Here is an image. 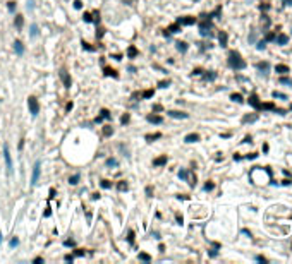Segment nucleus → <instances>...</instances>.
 <instances>
[{"mask_svg": "<svg viewBox=\"0 0 292 264\" xmlns=\"http://www.w3.org/2000/svg\"><path fill=\"white\" fill-rule=\"evenodd\" d=\"M229 65H230L234 70H241V69L246 67L244 60L241 59V55H239L237 52H230V53H229Z\"/></svg>", "mask_w": 292, "mask_h": 264, "instance_id": "obj_1", "label": "nucleus"}, {"mask_svg": "<svg viewBox=\"0 0 292 264\" xmlns=\"http://www.w3.org/2000/svg\"><path fill=\"white\" fill-rule=\"evenodd\" d=\"M4 160H5V168H7V172L12 173V172H14V165H12V156H10V151H9V144H4Z\"/></svg>", "mask_w": 292, "mask_h": 264, "instance_id": "obj_2", "label": "nucleus"}, {"mask_svg": "<svg viewBox=\"0 0 292 264\" xmlns=\"http://www.w3.org/2000/svg\"><path fill=\"white\" fill-rule=\"evenodd\" d=\"M28 107H29V113L33 117H36V115L40 113V103H38V99L34 98V96H29V98H28Z\"/></svg>", "mask_w": 292, "mask_h": 264, "instance_id": "obj_3", "label": "nucleus"}, {"mask_svg": "<svg viewBox=\"0 0 292 264\" xmlns=\"http://www.w3.org/2000/svg\"><path fill=\"white\" fill-rule=\"evenodd\" d=\"M40 173H41V161L38 160V161L34 163V166H33V173H31V185H36V184H38Z\"/></svg>", "mask_w": 292, "mask_h": 264, "instance_id": "obj_4", "label": "nucleus"}, {"mask_svg": "<svg viewBox=\"0 0 292 264\" xmlns=\"http://www.w3.org/2000/svg\"><path fill=\"white\" fill-rule=\"evenodd\" d=\"M60 79H62V82H64V86H65V88H71V84H72L71 76H69L65 70H62V72H60Z\"/></svg>", "mask_w": 292, "mask_h": 264, "instance_id": "obj_5", "label": "nucleus"}, {"mask_svg": "<svg viewBox=\"0 0 292 264\" xmlns=\"http://www.w3.org/2000/svg\"><path fill=\"white\" fill-rule=\"evenodd\" d=\"M177 22H179L181 26H191V24L196 22V19H194V17H179Z\"/></svg>", "mask_w": 292, "mask_h": 264, "instance_id": "obj_6", "label": "nucleus"}, {"mask_svg": "<svg viewBox=\"0 0 292 264\" xmlns=\"http://www.w3.org/2000/svg\"><path fill=\"white\" fill-rule=\"evenodd\" d=\"M167 115L172 118H187V113H184V112H167Z\"/></svg>", "mask_w": 292, "mask_h": 264, "instance_id": "obj_7", "label": "nucleus"}, {"mask_svg": "<svg viewBox=\"0 0 292 264\" xmlns=\"http://www.w3.org/2000/svg\"><path fill=\"white\" fill-rule=\"evenodd\" d=\"M14 50H16V53H17V55H22V53H24V45L21 43L19 39H16V41H14Z\"/></svg>", "mask_w": 292, "mask_h": 264, "instance_id": "obj_8", "label": "nucleus"}, {"mask_svg": "<svg viewBox=\"0 0 292 264\" xmlns=\"http://www.w3.org/2000/svg\"><path fill=\"white\" fill-rule=\"evenodd\" d=\"M256 69H260L263 74H266V72L270 70V64H268V62H258V64H256Z\"/></svg>", "mask_w": 292, "mask_h": 264, "instance_id": "obj_9", "label": "nucleus"}, {"mask_svg": "<svg viewBox=\"0 0 292 264\" xmlns=\"http://www.w3.org/2000/svg\"><path fill=\"white\" fill-rule=\"evenodd\" d=\"M181 31V24L177 22V24H174V26H170L169 29H165V34L169 36V34H174V33H179Z\"/></svg>", "mask_w": 292, "mask_h": 264, "instance_id": "obj_10", "label": "nucleus"}, {"mask_svg": "<svg viewBox=\"0 0 292 264\" xmlns=\"http://www.w3.org/2000/svg\"><path fill=\"white\" fill-rule=\"evenodd\" d=\"M167 165V156H160L156 160H153V166H163Z\"/></svg>", "mask_w": 292, "mask_h": 264, "instance_id": "obj_11", "label": "nucleus"}, {"mask_svg": "<svg viewBox=\"0 0 292 264\" xmlns=\"http://www.w3.org/2000/svg\"><path fill=\"white\" fill-rule=\"evenodd\" d=\"M40 34V29H38V24H31V28H29V36L31 38H36Z\"/></svg>", "mask_w": 292, "mask_h": 264, "instance_id": "obj_12", "label": "nucleus"}, {"mask_svg": "<svg viewBox=\"0 0 292 264\" xmlns=\"http://www.w3.org/2000/svg\"><path fill=\"white\" fill-rule=\"evenodd\" d=\"M275 41H277V45H285V43L289 41V36H285V34H278V36H275Z\"/></svg>", "mask_w": 292, "mask_h": 264, "instance_id": "obj_13", "label": "nucleus"}, {"mask_svg": "<svg viewBox=\"0 0 292 264\" xmlns=\"http://www.w3.org/2000/svg\"><path fill=\"white\" fill-rule=\"evenodd\" d=\"M249 105H251V107H254L256 110H260V98L253 94L251 98H249Z\"/></svg>", "mask_w": 292, "mask_h": 264, "instance_id": "obj_14", "label": "nucleus"}, {"mask_svg": "<svg viewBox=\"0 0 292 264\" xmlns=\"http://www.w3.org/2000/svg\"><path fill=\"white\" fill-rule=\"evenodd\" d=\"M148 122H151V124H161L163 118L160 115H148Z\"/></svg>", "mask_w": 292, "mask_h": 264, "instance_id": "obj_15", "label": "nucleus"}, {"mask_svg": "<svg viewBox=\"0 0 292 264\" xmlns=\"http://www.w3.org/2000/svg\"><path fill=\"white\" fill-rule=\"evenodd\" d=\"M14 24H16V28H17V29H22V26H24V17H22V16H16Z\"/></svg>", "mask_w": 292, "mask_h": 264, "instance_id": "obj_16", "label": "nucleus"}, {"mask_svg": "<svg viewBox=\"0 0 292 264\" xmlns=\"http://www.w3.org/2000/svg\"><path fill=\"white\" fill-rule=\"evenodd\" d=\"M218 39H220L222 47H227V33H225V31H220V33H218Z\"/></svg>", "mask_w": 292, "mask_h": 264, "instance_id": "obj_17", "label": "nucleus"}, {"mask_svg": "<svg viewBox=\"0 0 292 264\" xmlns=\"http://www.w3.org/2000/svg\"><path fill=\"white\" fill-rule=\"evenodd\" d=\"M138 53H139V52H138V48H136V47H129V50H127V57H129V59L138 57Z\"/></svg>", "mask_w": 292, "mask_h": 264, "instance_id": "obj_18", "label": "nucleus"}, {"mask_svg": "<svg viewBox=\"0 0 292 264\" xmlns=\"http://www.w3.org/2000/svg\"><path fill=\"white\" fill-rule=\"evenodd\" d=\"M184 141H186V142H196V141H199V136H198V134H189V136H186Z\"/></svg>", "mask_w": 292, "mask_h": 264, "instance_id": "obj_19", "label": "nucleus"}, {"mask_svg": "<svg viewBox=\"0 0 292 264\" xmlns=\"http://www.w3.org/2000/svg\"><path fill=\"white\" fill-rule=\"evenodd\" d=\"M103 118H110V112L108 110H101V115L96 118V122H101Z\"/></svg>", "mask_w": 292, "mask_h": 264, "instance_id": "obj_20", "label": "nucleus"}, {"mask_svg": "<svg viewBox=\"0 0 292 264\" xmlns=\"http://www.w3.org/2000/svg\"><path fill=\"white\" fill-rule=\"evenodd\" d=\"M275 69H277V72H278V74H287V72H289V67H287V65H282V64H280V65H277Z\"/></svg>", "mask_w": 292, "mask_h": 264, "instance_id": "obj_21", "label": "nucleus"}, {"mask_svg": "<svg viewBox=\"0 0 292 264\" xmlns=\"http://www.w3.org/2000/svg\"><path fill=\"white\" fill-rule=\"evenodd\" d=\"M105 76H112V77H119V74L110 67H105Z\"/></svg>", "mask_w": 292, "mask_h": 264, "instance_id": "obj_22", "label": "nucleus"}, {"mask_svg": "<svg viewBox=\"0 0 292 264\" xmlns=\"http://www.w3.org/2000/svg\"><path fill=\"white\" fill-rule=\"evenodd\" d=\"M175 45H177V50H179V52H186V50H187V45H186L184 41H177Z\"/></svg>", "mask_w": 292, "mask_h": 264, "instance_id": "obj_23", "label": "nucleus"}, {"mask_svg": "<svg viewBox=\"0 0 292 264\" xmlns=\"http://www.w3.org/2000/svg\"><path fill=\"white\" fill-rule=\"evenodd\" d=\"M77 182H79V175H77V173H76V175H72L71 178H69V184H71V185H76Z\"/></svg>", "mask_w": 292, "mask_h": 264, "instance_id": "obj_24", "label": "nucleus"}, {"mask_svg": "<svg viewBox=\"0 0 292 264\" xmlns=\"http://www.w3.org/2000/svg\"><path fill=\"white\" fill-rule=\"evenodd\" d=\"M160 137H161V134H160V132H156V134H153V136H151V134H150V136H146V141H150V142H151V141L160 139Z\"/></svg>", "mask_w": 292, "mask_h": 264, "instance_id": "obj_25", "label": "nucleus"}, {"mask_svg": "<svg viewBox=\"0 0 292 264\" xmlns=\"http://www.w3.org/2000/svg\"><path fill=\"white\" fill-rule=\"evenodd\" d=\"M256 118H258V115L254 113V115H249V117H244L242 118V122H244V124H246V122H254Z\"/></svg>", "mask_w": 292, "mask_h": 264, "instance_id": "obj_26", "label": "nucleus"}, {"mask_svg": "<svg viewBox=\"0 0 292 264\" xmlns=\"http://www.w3.org/2000/svg\"><path fill=\"white\" fill-rule=\"evenodd\" d=\"M187 175H189L187 170H181V172H179V178H181V180H187Z\"/></svg>", "mask_w": 292, "mask_h": 264, "instance_id": "obj_27", "label": "nucleus"}, {"mask_svg": "<svg viewBox=\"0 0 292 264\" xmlns=\"http://www.w3.org/2000/svg\"><path fill=\"white\" fill-rule=\"evenodd\" d=\"M9 245L12 247V249H14V247H17V245H19V238H17V237H14V238L9 242Z\"/></svg>", "mask_w": 292, "mask_h": 264, "instance_id": "obj_28", "label": "nucleus"}, {"mask_svg": "<svg viewBox=\"0 0 292 264\" xmlns=\"http://www.w3.org/2000/svg\"><path fill=\"white\" fill-rule=\"evenodd\" d=\"M119 163H117V160H113V158H108L107 160V166H117Z\"/></svg>", "mask_w": 292, "mask_h": 264, "instance_id": "obj_29", "label": "nucleus"}, {"mask_svg": "<svg viewBox=\"0 0 292 264\" xmlns=\"http://www.w3.org/2000/svg\"><path fill=\"white\" fill-rule=\"evenodd\" d=\"M117 189H119V190H127V184H126V180H122V182H119V185H117Z\"/></svg>", "mask_w": 292, "mask_h": 264, "instance_id": "obj_30", "label": "nucleus"}, {"mask_svg": "<svg viewBox=\"0 0 292 264\" xmlns=\"http://www.w3.org/2000/svg\"><path fill=\"white\" fill-rule=\"evenodd\" d=\"M139 259H141V261H144V263H150V261H151L150 255H148V254H143V252L139 254Z\"/></svg>", "mask_w": 292, "mask_h": 264, "instance_id": "obj_31", "label": "nucleus"}, {"mask_svg": "<svg viewBox=\"0 0 292 264\" xmlns=\"http://www.w3.org/2000/svg\"><path fill=\"white\" fill-rule=\"evenodd\" d=\"M230 98L234 99V101H237V103H241V101H242V96H241V94H237V93H234Z\"/></svg>", "mask_w": 292, "mask_h": 264, "instance_id": "obj_32", "label": "nucleus"}, {"mask_svg": "<svg viewBox=\"0 0 292 264\" xmlns=\"http://www.w3.org/2000/svg\"><path fill=\"white\" fill-rule=\"evenodd\" d=\"M112 132H113V130H112L110 125H107V127L103 129V134H105V136H112Z\"/></svg>", "mask_w": 292, "mask_h": 264, "instance_id": "obj_33", "label": "nucleus"}, {"mask_svg": "<svg viewBox=\"0 0 292 264\" xmlns=\"http://www.w3.org/2000/svg\"><path fill=\"white\" fill-rule=\"evenodd\" d=\"M151 96H153V89H148L143 93V98H151Z\"/></svg>", "mask_w": 292, "mask_h": 264, "instance_id": "obj_34", "label": "nucleus"}, {"mask_svg": "<svg viewBox=\"0 0 292 264\" xmlns=\"http://www.w3.org/2000/svg\"><path fill=\"white\" fill-rule=\"evenodd\" d=\"M7 9H9L10 12H14V10H16V2H9V4H7Z\"/></svg>", "mask_w": 292, "mask_h": 264, "instance_id": "obj_35", "label": "nucleus"}, {"mask_svg": "<svg viewBox=\"0 0 292 264\" xmlns=\"http://www.w3.org/2000/svg\"><path fill=\"white\" fill-rule=\"evenodd\" d=\"M83 19L86 21V22H91V21H93V19H91V14H90V12H84V16H83Z\"/></svg>", "mask_w": 292, "mask_h": 264, "instance_id": "obj_36", "label": "nucleus"}, {"mask_svg": "<svg viewBox=\"0 0 292 264\" xmlns=\"http://www.w3.org/2000/svg\"><path fill=\"white\" fill-rule=\"evenodd\" d=\"M280 82H282V84H287V86H291V84H292V81L289 77H282V79H280Z\"/></svg>", "mask_w": 292, "mask_h": 264, "instance_id": "obj_37", "label": "nucleus"}, {"mask_svg": "<svg viewBox=\"0 0 292 264\" xmlns=\"http://www.w3.org/2000/svg\"><path fill=\"white\" fill-rule=\"evenodd\" d=\"M101 187H103V189H110L112 184L108 182V180H103V182H101Z\"/></svg>", "mask_w": 292, "mask_h": 264, "instance_id": "obj_38", "label": "nucleus"}, {"mask_svg": "<svg viewBox=\"0 0 292 264\" xmlns=\"http://www.w3.org/2000/svg\"><path fill=\"white\" fill-rule=\"evenodd\" d=\"M266 41H275V34H273V33H268V34H266Z\"/></svg>", "mask_w": 292, "mask_h": 264, "instance_id": "obj_39", "label": "nucleus"}, {"mask_svg": "<svg viewBox=\"0 0 292 264\" xmlns=\"http://www.w3.org/2000/svg\"><path fill=\"white\" fill-rule=\"evenodd\" d=\"M64 245H65V247H74V240H65Z\"/></svg>", "mask_w": 292, "mask_h": 264, "instance_id": "obj_40", "label": "nucleus"}, {"mask_svg": "<svg viewBox=\"0 0 292 264\" xmlns=\"http://www.w3.org/2000/svg\"><path fill=\"white\" fill-rule=\"evenodd\" d=\"M129 244H134V232H129Z\"/></svg>", "mask_w": 292, "mask_h": 264, "instance_id": "obj_41", "label": "nucleus"}, {"mask_svg": "<svg viewBox=\"0 0 292 264\" xmlns=\"http://www.w3.org/2000/svg\"><path fill=\"white\" fill-rule=\"evenodd\" d=\"M74 7H76V9H81V7H83L81 0H74Z\"/></svg>", "mask_w": 292, "mask_h": 264, "instance_id": "obj_42", "label": "nucleus"}, {"mask_svg": "<svg viewBox=\"0 0 292 264\" xmlns=\"http://www.w3.org/2000/svg\"><path fill=\"white\" fill-rule=\"evenodd\" d=\"M273 96H275V98H282V99H287V96H285V94H280V93H273Z\"/></svg>", "mask_w": 292, "mask_h": 264, "instance_id": "obj_43", "label": "nucleus"}, {"mask_svg": "<svg viewBox=\"0 0 292 264\" xmlns=\"http://www.w3.org/2000/svg\"><path fill=\"white\" fill-rule=\"evenodd\" d=\"M121 122L122 124H127V122H129V115H124V117L121 118Z\"/></svg>", "mask_w": 292, "mask_h": 264, "instance_id": "obj_44", "label": "nucleus"}, {"mask_svg": "<svg viewBox=\"0 0 292 264\" xmlns=\"http://www.w3.org/2000/svg\"><path fill=\"white\" fill-rule=\"evenodd\" d=\"M151 194H153V189H151V187H146V196L151 197Z\"/></svg>", "mask_w": 292, "mask_h": 264, "instance_id": "obj_45", "label": "nucleus"}, {"mask_svg": "<svg viewBox=\"0 0 292 264\" xmlns=\"http://www.w3.org/2000/svg\"><path fill=\"white\" fill-rule=\"evenodd\" d=\"M204 77H206V79H215V77H217V74H215V72H212V74H206Z\"/></svg>", "mask_w": 292, "mask_h": 264, "instance_id": "obj_46", "label": "nucleus"}, {"mask_svg": "<svg viewBox=\"0 0 292 264\" xmlns=\"http://www.w3.org/2000/svg\"><path fill=\"white\" fill-rule=\"evenodd\" d=\"M65 261H67V263H72V261H74V257H72L71 254H67V255H65Z\"/></svg>", "mask_w": 292, "mask_h": 264, "instance_id": "obj_47", "label": "nucleus"}, {"mask_svg": "<svg viewBox=\"0 0 292 264\" xmlns=\"http://www.w3.org/2000/svg\"><path fill=\"white\" fill-rule=\"evenodd\" d=\"M83 48H86V50H90V52H93V48H91L88 43H84V41H83Z\"/></svg>", "mask_w": 292, "mask_h": 264, "instance_id": "obj_48", "label": "nucleus"}, {"mask_svg": "<svg viewBox=\"0 0 292 264\" xmlns=\"http://www.w3.org/2000/svg\"><path fill=\"white\" fill-rule=\"evenodd\" d=\"M258 50H265V41H260V43H258Z\"/></svg>", "mask_w": 292, "mask_h": 264, "instance_id": "obj_49", "label": "nucleus"}, {"mask_svg": "<svg viewBox=\"0 0 292 264\" xmlns=\"http://www.w3.org/2000/svg\"><path fill=\"white\" fill-rule=\"evenodd\" d=\"M33 4H34V2H33V0H29V2H28V9H29V10H33V7H34V5H33Z\"/></svg>", "mask_w": 292, "mask_h": 264, "instance_id": "obj_50", "label": "nucleus"}, {"mask_svg": "<svg viewBox=\"0 0 292 264\" xmlns=\"http://www.w3.org/2000/svg\"><path fill=\"white\" fill-rule=\"evenodd\" d=\"M212 189H213V184H206L204 185V190H212Z\"/></svg>", "mask_w": 292, "mask_h": 264, "instance_id": "obj_51", "label": "nucleus"}, {"mask_svg": "<svg viewBox=\"0 0 292 264\" xmlns=\"http://www.w3.org/2000/svg\"><path fill=\"white\" fill-rule=\"evenodd\" d=\"M76 255H84V250H81V249H77V250H76Z\"/></svg>", "mask_w": 292, "mask_h": 264, "instance_id": "obj_52", "label": "nucleus"}, {"mask_svg": "<svg viewBox=\"0 0 292 264\" xmlns=\"http://www.w3.org/2000/svg\"><path fill=\"white\" fill-rule=\"evenodd\" d=\"M34 263H36V264H40V263H43V257H36V259H34Z\"/></svg>", "mask_w": 292, "mask_h": 264, "instance_id": "obj_53", "label": "nucleus"}, {"mask_svg": "<svg viewBox=\"0 0 292 264\" xmlns=\"http://www.w3.org/2000/svg\"><path fill=\"white\" fill-rule=\"evenodd\" d=\"M153 110H155V112H160L161 107H160V105H155V107H153Z\"/></svg>", "mask_w": 292, "mask_h": 264, "instance_id": "obj_54", "label": "nucleus"}, {"mask_svg": "<svg viewBox=\"0 0 292 264\" xmlns=\"http://www.w3.org/2000/svg\"><path fill=\"white\" fill-rule=\"evenodd\" d=\"M256 261H261V263H266V259H265V257H261V255H260V257H256Z\"/></svg>", "mask_w": 292, "mask_h": 264, "instance_id": "obj_55", "label": "nucleus"}, {"mask_svg": "<svg viewBox=\"0 0 292 264\" xmlns=\"http://www.w3.org/2000/svg\"><path fill=\"white\" fill-rule=\"evenodd\" d=\"M283 4H287V5H292V0H283Z\"/></svg>", "mask_w": 292, "mask_h": 264, "instance_id": "obj_56", "label": "nucleus"}, {"mask_svg": "<svg viewBox=\"0 0 292 264\" xmlns=\"http://www.w3.org/2000/svg\"><path fill=\"white\" fill-rule=\"evenodd\" d=\"M124 2H126L127 5H132V2H134V0H124Z\"/></svg>", "mask_w": 292, "mask_h": 264, "instance_id": "obj_57", "label": "nucleus"}, {"mask_svg": "<svg viewBox=\"0 0 292 264\" xmlns=\"http://www.w3.org/2000/svg\"><path fill=\"white\" fill-rule=\"evenodd\" d=\"M0 244H2V235H0Z\"/></svg>", "mask_w": 292, "mask_h": 264, "instance_id": "obj_58", "label": "nucleus"}]
</instances>
